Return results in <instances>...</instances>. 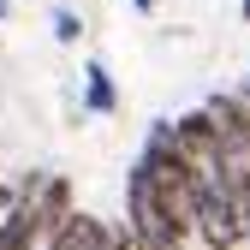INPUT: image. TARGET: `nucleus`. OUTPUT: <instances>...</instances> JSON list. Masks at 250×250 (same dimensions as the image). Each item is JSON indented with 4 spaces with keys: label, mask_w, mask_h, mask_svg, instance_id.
Instances as JSON below:
<instances>
[{
    "label": "nucleus",
    "mask_w": 250,
    "mask_h": 250,
    "mask_svg": "<svg viewBox=\"0 0 250 250\" xmlns=\"http://www.w3.org/2000/svg\"><path fill=\"white\" fill-rule=\"evenodd\" d=\"M119 250H131V238H125V232H119Z\"/></svg>",
    "instance_id": "f8f14e48"
},
{
    "label": "nucleus",
    "mask_w": 250,
    "mask_h": 250,
    "mask_svg": "<svg viewBox=\"0 0 250 250\" xmlns=\"http://www.w3.org/2000/svg\"><path fill=\"white\" fill-rule=\"evenodd\" d=\"M0 250H42V227L30 214V203H12V214L0 221Z\"/></svg>",
    "instance_id": "20e7f679"
},
{
    "label": "nucleus",
    "mask_w": 250,
    "mask_h": 250,
    "mask_svg": "<svg viewBox=\"0 0 250 250\" xmlns=\"http://www.w3.org/2000/svg\"><path fill=\"white\" fill-rule=\"evenodd\" d=\"M232 197H238V221H244V244H238V250H250V197H244V191H232Z\"/></svg>",
    "instance_id": "0eeeda50"
},
{
    "label": "nucleus",
    "mask_w": 250,
    "mask_h": 250,
    "mask_svg": "<svg viewBox=\"0 0 250 250\" xmlns=\"http://www.w3.org/2000/svg\"><path fill=\"white\" fill-rule=\"evenodd\" d=\"M18 203H30V214H36V227H42V244L72 221V179L66 173H30L24 179V191H18Z\"/></svg>",
    "instance_id": "f03ea898"
},
{
    "label": "nucleus",
    "mask_w": 250,
    "mask_h": 250,
    "mask_svg": "<svg viewBox=\"0 0 250 250\" xmlns=\"http://www.w3.org/2000/svg\"><path fill=\"white\" fill-rule=\"evenodd\" d=\"M12 203H18V191H12L6 179H0V221H6V214H12Z\"/></svg>",
    "instance_id": "6e6552de"
},
{
    "label": "nucleus",
    "mask_w": 250,
    "mask_h": 250,
    "mask_svg": "<svg viewBox=\"0 0 250 250\" xmlns=\"http://www.w3.org/2000/svg\"><path fill=\"white\" fill-rule=\"evenodd\" d=\"M42 250H119V232L107 221H96V214H72Z\"/></svg>",
    "instance_id": "7ed1b4c3"
},
{
    "label": "nucleus",
    "mask_w": 250,
    "mask_h": 250,
    "mask_svg": "<svg viewBox=\"0 0 250 250\" xmlns=\"http://www.w3.org/2000/svg\"><path fill=\"white\" fill-rule=\"evenodd\" d=\"M83 107H89V113H113V107H119L113 72L102 66V60H89V66H83Z\"/></svg>",
    "instance_id": "39448f33"
},
{
    "label": "nucleus",
    "mask_w": 250,
    "mask_h": 250,
    "mask_svg": "<svg viewBox=\"0 0 250 250\" xmlns=\"http://www.w3.org/2000/svg\"><path fill=\"white\" fill-rule=\"evenodd\" d=\"M208 250H238L244 244V221H238V197H232V179H203L197 185V232Z\"/></svg>",
    "instance_id": "f257e3e1"
},
{
    "label": "nucleus",
    "mask_w": 250,
    "mask_h": 250,
    "mask_svg": "<svg viewBox=\"0 0 250 250\" xmlns=\"http://www.w3.org/2000/svg\"><path fill=\"white\" fill-rule=\"evenodd\" d=\"M78 36H83V18H78L72 6H54V42H66V48H72Z\"/></svg>",
    "instance_id": "423d86ee"
},
{
    "label": "nucleus",
    "mask_w": 250,
    "mask_h": 250,
    "mask_svg": "<svg viewBox=\"0 0 250 250\" xmlns=\"http://www.w3.org/2000/svg\"><path fill=\"white\" fill-rule=\"evenodd\" d=\"M6 12H12V0H0V18H6Z\"/></svg>",
    "instance_id": "9d476101"
},
{
    "label": "nucleus",
    "mask_w": 250,
    "mask_h": 250,
    "mask_svg": "<svg viewBox=\"0 0 250 250\" xmlns=\"http://www.w3.org/2000/svg\"><path fill=\"white\" fill-rule=\"evenodd\" d=\"M238 12H244V18H250V0H238Z\"/></svg>",
    "instance_id": "9b49d317"
},
{
    "label": "nucleus",
    "mask_w": 250,
    "mask_h": 250,
    "mask_svg": "<svg viewBox=\"0 0 250 250\" xmlns=\"http://www.w3.org/2000/svg\"><path fill=\"white\" fill-rule=\"evenodd\" d=\"M131 6H137V12H155V6H161V0H131Z\"/></svg>",
    "instance_id": "1a4fd4ad"
}]
</instances>
